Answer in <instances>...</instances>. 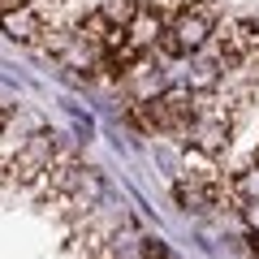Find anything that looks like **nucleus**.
<instances>
[{"label": "nucleus", "mask_w": 259, "mask_h": 259, "mask_svg": "<svg viewBox=\"0 0 259 259\" xmlns=\"http://www.w3.org/2000/svg\"><path fill=\"white\" fill-rule=\"evenodd\" d=\"M130 121L143 134H164V139H182L194 121V91L190 87H168L156 91L151 100H134L130 104Z\"/></svg>", "instance_id": "nucleus-1"}]
</instances>
